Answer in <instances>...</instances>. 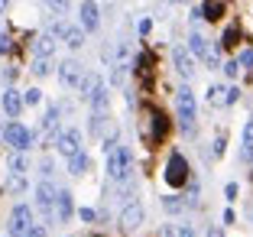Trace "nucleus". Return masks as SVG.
<instances>
[{"instance_id":"nucleus-33","label":"nucleus","mask_w":253,"mask_h":237,"mask_svg":"<svg viewBox=\"0 0 253 237\" xmlns=\"http://www.w3.org/2000/svg\"><path fill=\"white\" fill-rule=\"evenodd\" d=\"M20 72H23V65L20 62H3V68H0V85H3V88H10V85H16L20 82Z\"/></svg>"},{"instance_id":"nucleus-49","label":"nucleus","mask_w":253,"mask_h":237,"mask_svg":"<svg viewBox=\"0 0 253 237\" xmlns=\"http://www.w3.org/2000/svg\"><path fill=\"white\" fill-rule=\"evenodd\" d=\"M88 237H107V234H88Z\"/></svg>"},{"instance_id":"nucleus-45","label":"nucleus","mask_w":253,"mask_h":237,"mask_svg":"<svg viewBox=\"0 0 253 237\" xmlns=\"http://www.w3.org/2000/svg\"><path fill=\"white\" fill-rule=\"evenodd\" d=\"M156 237H175V228H172V224H163V228L156 231Z\"/></svg>"},{"instance_id":"nucleus-24","label":"nucleus","mask_w":253,"mask_h":237,"mask_svg":"<svg viewBox=\"0 0 253 237\" xmlns=\"http://www.w3.org/2000/svg\"><path fill=\"white\" fill-rule=\"evenodd\" d=\"M30 172H33L30 153H10L7 149V176H30Z\"/></svg>"},{"instance_id":"nucleus-30","label":"nucleus","mask_w":253,"mask_h":237,"mask_svg":"<svg viewBox=\"0 0 253 237\" xmlns=\"http://www.w3.org/2000/svg\"><path fill=\"white\" fill-rule=\"evenodd\" d=\"M36 169H39V179H49V182H55V172H59V163H55V153H52V149H45V153L39 156Z\"/></svg>"},{"instance_id":"nucleus-25","label":"nucleus","mask_w":253,"mask_h":237,"mask_svg":"<svg viewBox=\"0 0 253 237\" xmlns=\"http://www.w3.org/2000/svg\"><path fill=\"white\" fill-rule=\"evenodd\" d=\"M26 72H30L36 82H45L49 75H55V59H39V55H30V62H26Z\"/></svg>"},{"instance_id":"nucleus-15","label":"nucleus","mask_w":253,"mask_h":237,"mask_svg":"<svg viewBox=\"0 0 253 237\" xmlns=\"http://www.w3.org/2000/svg\"><path fill=\"white\" fill-rule=\"evenodd\" d=\"M30 55H39V59H55V52H59V39L55 36H49V33H33V39H30Z\"/></svg>"},{"instance_id":"nucleus-46","label":"nucleus","mask_w":253,"mask_h":237,"mask_svg":"<svg viewBox=\"0 0 253 237\" xmlns=\"http://www.w3.org/2000/svg\"><path fill=\"white\" fill-rule=\"evenodd\" d=\"M205 237H224V231H221V228H214V224H211V228H208V234H205Z\"/></svg>"},{"instance_id":"nucleus-12","label":"nucleus","mask_w":253,"mask_h":237,"mask_svg":"<svg viewBox=\"0 0 253 237\" xmlns=\"http://www.w3.org/2000/svg\"><path fill=\"white\" fill-rule=\"evenodd\" d=\"M88 111H97V114H111L114 111V91H111V85H107V78L101 75L97 78V85H94V91L88 95Z\"/></svg>"},{"instance_id":"nucleus-34","label":"nucleus","mask_w":253,"mask_h":237,"mask_svg":"<svg viewBox=\"0 0 253 237\" xmlns=\"http://www.w3.org/2000/svg\"><path fill=\"white\" fill-rule=\"evenodd\" d=\"M42 7L52 16H65L68 10H72V0H42Z\"/></svg>"},{"instance_id":"nucleus-31","label":"nucleus","mask_w":253,"mask_h":237,"mask_svg":"<svg viewBox=\"0 0 253 237\" xmlns=\"http://www.w3.org/2000/svg\"><path fill=\"white\" fill-rule=\"evenodd\" d=\"M23 104H26V111H42L45 91L39 88V85H30V88H23Z\"/></svg>"},{"instance_id":"nucleus-26","label":"nucleus","mask_w":253,"mask_h":237,"mask_svg":"<svg viewBox=\"0 0 253 237\" xmlns=\"http://www.w3.org/2000/svg\"><path fill=\"white\" fill-rule=\"evenodd\" d=\"M227 7H231V0H205V3H201L205 23H221L224 16H227Z\"/></svg>"},{"instance_id":"nucleus-36","label":"nucleus","mask_w":253,"mask_h":237,"mask_svg":"<svg viewBox=\"0 0 253 237\" xmlns=\"http://www.w3.org/2000/svg\"><path fill=\"white\" fill-rule=\"evenodd\" d=\"M237 65H240V72H253V46L237 52Z\"/></svg>"},{"instance_id":"nucleus-20","label":"nucleus","mask_w":253,"mask_h":237,"mask_svg":"<svg viewBox=\"0 0 253 237\" xmlns=\"http://www.w3.org/2000/svg\"><path fill=\"white\" fill-rule=\"evenodd\" d=\"M240 166H253V117L244 120L240 127V153H237Z\"/></svg>"},{"instance_id":"nucleus-51","label":"nucleus","mask_w":253,"mask_h":237,"mask_svg":"<svg viewBox=\"0 0 253 237\" xmlns=\"http://www.w3.org/2000/svg\"><path fill=\"white\" fill-rule=\"evenodd\" d=\"M68 237H75V234H68Z\"/></svg>"},{"instance_id":"nucleus-7","label":"nucleus","mask_w":253,"mask_h":237,"mask_svg":"<svg viewBox=\"0 0 253 237\" xmlns=\"http://www.w3.org/2000/svg\"><path fill=\"white\" fill-rule=\"evenodd\" d=\"M78 149H84V130L78 124H65L59 130V137H55V143H52V153L59 156V159H68V156H75Z\"/></svg>"},{"instance_id":"nucleus-50","label":"nucleus","mask_w":253,"mask_h":237,"mask_svg":"<svg viewBox=\"0 0 253 237\" xmlns=\"http://www.w3.org/2000/svg\"><path fill=\"white\" fill-rule=\"evenodd\" d=\"M250 182H253V166H250Z\"/></svg>"},{"instance_id":"nucleus-3","label":"nucleus","mask_w":253,"mask_h":237,"mask_svg":"<svg viewBox=\"0 0 253 237\" xmlns=\"http://www.w3.org/2000/svg\"><path fill=\"white\" fill-rule=\"evenodd\" d=\"M104 176H107L111 186L133 182V179H136V153H133V146L120 143L117 149H111V153L104 156Z\"/></svg>"},{"instance_id":"nucleus-2","label":"nucleus","mask_w":253,"mask_h":237,"mask_svg":"<svg viewBox=\"0 0 253 237\" xmlns=\"http://www.w3.org/2000/svg\"><path fill=\"white\" fill-rule=\"evenodd\" d=\"M172 120L182 137H188V140L198 137V95L192 91L188 82H182L172 91Z\"/></svg>"},{"instance_id":"nucleus-44","label":"nucleus","mask_w":253,"mask_h":237,"mask_svg":"<svg viewBox=\"0 0 253 237\" xmlns=\"http://www.w3.org/2000/svg\"><path fill=\"white\" fill-rule=\"evenodd\" d=\"M188 20H192V23H201V20H205L201 7H188Z\"/></svg>"},{"instance_id":"nucleus-47","label":"nucleus","mask_w":253,"mask_h":237,"mask_svg":"<svg viewBox=\"0 0 253 237\" xmlns=\"http://www.w3.org/2000/svg\"><path fill=\"white\" fill-rule=\"evenodd\" d=\"M10 3H13V0H0V16H7V10H10Z\"/></svg>"},{"instance_id":"nucleus-5","label":"nucleus","mask_w":253,"mask_h":237,"mask_svg":"<svg viewBox=\"0 0 253 237\" xmlns=\"http://www.w3.org/2000/svg\"><path fill=\"white\" fill-rule=\"evenodd\" d=\"M3 146L10 153H33V146H39V130L23 120H7L3 124Z\"/></svg>"},{"instance_id":"nucleus-41","label":"nucleus","mask_w":253,"mask_h":237,"mask_svg":"<svg viewBox=\"0 0 253 237\" xmlns=\"http://www.w3.org/2000/svg\"><path fill=\"white\" fill-rule=\"evenodd\" d=\"M26 237H49V228H45L42 221H36L30 231H26Z\"/></svg>"},{"instance_id":"nucleus-9","label":"nucleus","mask_w":253,"mask_h":237,"mask_svg":"<svg viewBox=\"0 0 253 237\" xmlns=\"http://www.w3.org/2000/svg\"><path fill=\"white\" fill-rule=\"evenodd\" d=\"M146 224V208H143L140 198H130L126 205H120V215H117V228L124 234H136V231Z\"/></svg>"},{"instance_id":"nucleus-22","label":"nucleus","mask_w":253,"mask_h":237,"mask_svg":"<svg viewBox=\"0 0 253 237\" xmlns=\"http://www.w3.org/2000/svg\"><path fill=\"white\" fill-rule=\"evenodd\" d=\"M240 39H244V26H240V20H231L227 26H224L221 39H217V46H221L224 52H234L240 46Z\"/></svg>"},{"instance_id":"nucleus-17","label":"nucleus","mask_w":253,"mask_h":237,"mask_svg":"<svg viewBox=\"0 0 253 237\" xmlns=\"http://www.w3.org/2000/svg\"><path fill=\"white\" fill-rule=\"evenodd\" d=\"M75 192L72 189H59V195H55V224H72L75 218Z\"/></svg>"},{"instance_id":"nucleus-16","label":"nucleus","mask_w":253,"mask_h":237,"mask_svg":"<svg viewBox=\"0 0 253 237\" xmlns=\"http://www.w3.org/2000/svg\"><path fill=\"white\" fill-rule=\"evenodd\" d=\"M78 26H82L84 33L101 30V7H97V0H82V3H78Z\"/></svg>"},{"instance_id":"nucleus-4","label":"nucleus","mask_w":253,"mask_h":237,"mask_svg":"<svg viewBox=\"0 0 253 237\" xmlns=\"http://www.w3.org/2000/svg\"><path fill=\"white\" fill-rule=\"evenodd\" d=\"M192 176H195V169H192V163H188V156L172 146L163 159V182L169 186V192H182Z\"/></svg>"},{"instance_id":"nucleus-10","label":"nucleus","mask_w":253,"mask_h":237,"mask_svg":"<svg viewBox=\"0 0 253 237\" xmlns=\"http://www.w3.org/2000/svg\"><path fill=\"white\" fill-rule=\"evenodd\" d=\"M84 72H88V68L75 59V55H68V59H62L59 65H55V78H59V85L65 91H75V88H78V82H82Z\"/></svg>"},{"instance_id":"nucleus-8","label":"nucleus","mask_w":253,"mask_h":237,"mask_svg":"<svg viewBox=\"0 0 253 237\" xmlns=\"http://www.w3.org/2000/svg\"><path fill=\"white\" fill-rule=\"evenodd\" d=\"M36 224V211L26 201H16L7 215V237H26V231Z\"/></svg>"},{"instance_id":"nucleus-32","label":"nucleus","mask_w":253,"mask_h":237,"mask_svg":"<svg viewBox=\"0 0 253 237\" xmlns=\"http://www.w3.org/2000/svg\"><path fill=\"white\" fill-rule=\"evenodd\" d=\"M182 201H185V211L188 208H198L201 205V182L198 179H188V186H185V192H182Z\"/></svg>"},{"instance_id":"nucleus-35","label":"nucleus","mask_w":253,"mask_h":237,"mask_svg":"<svg viewBox=\"0 0 253 237\" xmlns=\"http://www.w3.org/2000/svg\"><path fill=\"white\" fill-rule=\"evenodd\" d=\"M221 72H224V78H227V82H237L240 75V65H237V59H227V62H221Z\"/></svg>"},{"instance_id":"nucleus-29","label":"nucleus","mask_w":253,"mask_h":237,"mask_svg":"<svg viewBox=\"0 0 253 237\" xmlns=\"http://www.w3.org/2000/svg\"><path fill=\"white\" fill-rule=\"evenodd\" d=\"M159 208H163V215L175 218L185 211V201H182V192H166L163 198H159Z\"/></svg>"},{"instance_id":"nucleus-19","label":"nucleus","mask_w":253,"mask_h":237,"mask_svg":"<svg viewBox=\"0 0 253 237\" xmlns=\"http://www.w3.org/2000/svg\"><path fill=\"white\" fill-rule=\"evenodd\" d=\"M84 39H88V33H84L78 23H68V20H65V30H62L59 43L65 46L68 52H82V49H84Z\"/></svg>"},{"instance_id":"nucleus-40","label":"nucleus","mask_w":253,"mask_h":237,"mask_svg":"<svg viewBox=\"0 0 253 237\" xmlns=\"http://www.w3.org/2000/svg\"><path fill=\"white\" fill-rule=\"evenodd\" d=\"M237 195H240V186H237V182H227V186H224V198H227V205H234V201H237Z\"/></svg>"},{"instance_id":"nucleus-28","label":"nucleus","mask_w":253,"mask_h":237,"mask_svg":"<svg viewBox=\"0 0 253 237\" xmlns=\"http://www.w3.org/2000/svg\"><path fill=\"white\" fill-rule=\"evenodd\" d=\"M185 46H188V52H192L195 59H198V65H201V62H205V55H208L211 39H205L198 30H192V33H188V39H185Z\"/></svg>"},{"instance_id":"nucleus-48","label":"nucleus","mask_w":253,"mask_h":237,"mask_svg":"<svg viewBox=\"0 0 253 237\" xmlns=\"http://www.w3.org/2000/svg\"><path fill=\"white\" fill-rule=\"evenodd\" d=\"M0 149H7V146H3V124H0Z\"/></svg>"},{"instance_id":"nucleus-27","label":"nucleus","mask_w":253,"mask_h":237,"mask_svg":"<svg viewBox=\"0 0 253 237\" xmlns=\"http://www.w3.org/2000/svg\"><path fill=\"white\" fill-rule=\"evenodd\" d=\"M26 192H30V176H7V179H3V195H10V198H23Z\"/></svg>"},{"instance_id":"nucleus-43","label":"nucleus","mask_w":253,"mask_h":237,"mask_svg":"<svg viewBox=\"0 0 253 237\" xmlns=\"http://www.w3.org/2000/svg\"><path fill=\"white\" fill-rule=\"evenodd\" d=\"M221 221H224V224H237V211H234V208H224Z\"/></svg>"},{"instance_id":"nucleus-6","label":"nucleus","mask_w":253,"mask_h":237,"mask_svg":"<svg viewBox=\"0 0 253 237\" xmlns=\"http://www.w3.org/2000/svg\"><path fill=\"white\" fill-rule=\"evenodd\" d=\"M55 195H59V186L49 179H39L33 186V211L42 215L45 228H55Z\"/></svg>"},{"instance_id":"nucleus-42","label":"nucleus","mask_w":253,"mask_h":237,"mask_svg":"<svg viewBox=\"0 0 253 237\" xmlns=\"http://www.w3.org/2000/svg\"><path fill=\"white\" fill-rule=\"evenodd\" d=\"M175 237H198V234H195L192 224H182V228H175Z\"/></svg>"},{"instance_id":"nucleus-39","label":"nucleus","mask_w":253,"mask_h":237,"mask_svg":"<svg viewBox=\"0 0 253 237\" xmlns=\"http://www.w3.org/2000/svg\"><path fill=\"white\" fill-rule=\"evenodd\" d=\"M240 97H244V91H240V85H227V107H237L240 104Z\"/></svg>"},{"instance_id":"nucleus-18","label":"nucleus","mask_w":253,"mask_h":237,"mask_svg":"<svg viewBox=\"0 0 253 237\" xmlns=\"http://www.w3.org/2000/svg\"><path fill=\"white\" fill-rule=\"evenodd\" d=\"M114 124H117V120H114V114H97V111H88V124H84V134H88L91 140L101 143V137H104Z\"/></svg>"},{"instance_id":"nucleus-21","label":"nucleus","mask_w":253,"mask_h":237,"mask_svg":"<svg viewBox=\"0 0 253 237\" xmlns=\"http://www.w3.org/2000/svg\"><path fill=\"white\" fill-rule=\"evenodd\" d=\"M65 172L72 179H84V176H88V172H91V153H88V149H78L75 156H68V159H65Z\"/></svg>"},{"instance_id":"nucleus-1","label":"nucleus","mask_w":253,"mask_h":237,"mask_svg":"<svg viewBox=\"0 0 253 237\" xmlns=\"http://www.w3.org/2000/svg\"><path fill=\"white\" fill-rule=\"evenodd\" d=\"M172 134H175V120L166 111L156 97H143L140 111H136V137H140V146L146 153H156V149L169 146Z\"/></svg>"},{"instance_id":"nucleus-23","label":"nucleus","mask_w":253,"mask_h":237,"mask_svg":"<svg viewBox=\"0 0 253 237\" xmlns=\"http://www.w3.org/2000/svg\"><path fill=\"white\" fill-rule=\"evenodd\" d=\"M227 85L224 82H211L208 88H205V104H208L211 111H227Z\"/></svg>"},{"instance_id":"nucleus-14","label":"nucleus","mask_w":253,"mask_h":237,"mask_svg":"<svg viewBox=\"0 0 253 237\" xmlns=\"http://www.w3.org/2000/svg\"><path fill=\"white\" fill-rule=\"evenodd\" d=\"M227 143H231L227 127H217L214 137H211V143H205V146H201V153H205V163H221L224 156H227Z\"/></svg>"},{"instance_id":"nucleus-13","label":"nucleus","mask_w":253,"mask_h":237,"mask_svg":"<svg viewBox=\"0 0 253 237\" xmlns=\"http://www.w3.org/2000/svg\"><path fill=\"white\" fill-rule=\"evenodd\" d=\"M0 111H3L7 120H20L23 111H26V104H23V88L10 85V88L0 91Z\"/></svg>"},{"instance_id":"nucleus-38","label":"nucleus","mask_w":253,"mask_h":237,"mask_svg":"<svg viewBox=\"0 0 253 237\" xmlns=\"http://www.w3.org/2000/svg\"><path fill=\"white\" fill-rule=\"evenodd\" d=\"M75 215H78V221H82V224H94V221H97V208L82 205L78 211H75Z\"/></svg>"},{"instance_id":"nucleus-11","label":"nucleus","mask_w":253,"mask_h":237,"mask_svg":"<svg viewBox=\"0 0 253 237\" xmlns=\"http://www.w3.org/2000/svg\"><path fill=\"white\" fill-rule=\"evenodd\" d=\"M172 68H175V75L182 82L192 85V78L198 75V59L188 52V46H172Z\"/></svg>"},{"instance_id":"nucleus-37","label":"nucleus","mask_w":253,"mask_h":237,"mask_svg":"<svg viewBox=\"0 0 253 237\" xmlns=\"http://www.w3.org/2000/svg\"><path fill=\"white\" fill-rule=\"evenodd\" d=\"M149 33H153V16H140V20H136V36L146 43Z\"/></svg>"}]
</instances>
